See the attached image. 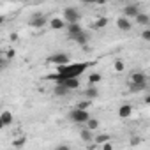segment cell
Segmentation results:
<instances>
[{"instance_id": "cell-17", "label": "cell", "mask_w": 150, "mask_h": 150, "mask_svg": "<svg viewBox=\"0 0 150 150\" xmlns=\"http://www.w3.org/2000/svg\"><path fill=\"white\" fill-rule=\"evenodd\" d=\"M60 85H65L69 90H76V88H80V80L78 78H71V80H67V81H64Z\"/></svg>"}, {"instance_id": "cell-28", "label": "cell", "mask_w": 150, "mask_h": 150, "mask_svg": "<svg viewBox=\"0 0 150 150\" xmlns=\"http://www.w3.org/2000/svg\"><path fill=\"white\" fill-rule=\"evenodd\" d=\"M103 150H113V145H111V141H110V143H104V145H103Z\"/></svg>"}, {"instance_id": "cell-1", "label": "cell", "mask_w": 150, "mask_h": 150, "mask_svg": "<svg viewBox=\"0 0 150 150\" xmlns=\"http://www.w3.org/2000/svg\"><path fill=\"white\" fill-rule=\"evenodd\" d=\"M88 65H90V64L85 62V64H69V65L57 67V72H55V74H50L48 80H53L57 85H60V83H64V81H67V80H71V78H78L83 71L88 69Z\"/></svg>"}, {"instance_id": "cell-31", "label": "cell", "mask_w": 150, "mask_h": 150, "mask_svg": "<svg viewBox=\"0 0 150 150\" xmlns=\"http://www.w3.org/2000/svg\"><path fill=\"white\" fill-rule=\"evenodd\" d=\"M145 103H146V104H150V96H146V97H145Z\"/></svg>"}, {"instance_id": "cell-3", "label": "cell", "mask_w": 150, "mask_h": 150, "mask_svg": "<svg viewBox=\"0 0 150 150\" xmlns=\"http://www.w3.org/2000/svg\"><path fill=\"white\" fill-rule=\"evenodd\" d=\"M80 11L76 9V7H65L64 9V21L67 23V25H74V23H80Z\"/></svg>"}, {"instance_id": "cell-4", "label": "cell", "mask_w": 150, "mask_h": 150, "mask_svg": "<svg viewBox=\"0 0 150 150\" xmlns=\"http://www.w3.org/2000/svg\"><path fill=\"white\" fill-rule=\"evenodd\" d=\"M69 118H71L74 124H87V122L90 120V115H88V111H85V110L74 108V110L69 113Z\"/></svg>"}, {"instance_id": "cell-15", "label": "cell", "mask_w": 150, "mask_h": 150, "mask_svg": "<svg viewBox=\"0 0 150 150\" xmlns=\"http://www.w3.org/2000/svg\"><path fill=\"white\" fill-rule=\"evenodd\" d=\"M71 90L65 87V85H55V88H53V94L57 96V97H64V96H67Z\"/></svg>"}, {"instance_id": "cell-25", "label": "cell", "mask_w": 150, "mask_h": 150, "mask_svg": "<svg viewBox=\"0 0 150 150\" xmlns=\"http://www.w3.org/2000/svg\"><path fill=\"white\" fill-rule=\"evenodd\" d=\"M88 104H90V101H81V103L78 104V110H85V111H87V108H88Z\"/></svg>"}, {"instance_id": "cell-22", "label": "cell", "mask_w": 150, "mask_h": 150, "mask_svg": "<svg viewBox=\"0 0 150 150\" xmlns=\"http://www.w3.org/2000/svg\"><path fill=\"white\" fill-rule=\"evenodd\" d=\"M101 80H103V78H101L99 72H92L90 76H88V83H90V85H96V83H99Z\"/></svg>"}, {"instance_id": "cell-8", "label": "cell", "mask_w": 150, "mask_h": 150, "mask_svg": "<svg viewBox=\"0 0 150 150\" xmlns=\"http://www.w3.org/2000/svg\"><path fill=\"white\" fill-rule=\"evenodd\" d=\"M71 41H74V42H78L80 46H85L88 41H90V32H87V30H83L81 34H78V35H67Z\"/></svg>"}, {"instance_id": "cell-7", "label": "cell", "mask_w": 150, "mask_h": 150, "mask_svg": "<svg viewBox=\"0 0 150 150\" xmlns=\"http://www.w3.org/2000/svg\"><path fill=\"white\" fill-rule=\"evenodd\" d=\"M122 13H124V18H129V20L134 18V20H136V16H138L141 11H139V6H138V4H127Z\"/></svg>"}, {"instance_id": "cell-6", "label": "cell", "mask_w": 150, "mask_h": 150, "mask_svg": "<svg viewBox=\"0 0 150 150\" xmlns=\"http://www.w3.org/2000/svg\"><path fill=\"white\" fill-rule=\"evenodd\" d=\"M48 62L57 67H62V65H69V57L65 53H55V55L48 57Z\"/></svg>"}, {"instance_id": "cell-27", "label": "cell", "mask_w": 150, "mask_h": 150, "mask_svg": "<svg viewBox=\"0 0 150 150\" xmlns=\"http://www.w3.org/2000/svg\"><path fill=\"white\" fill-rule=\"evenodd\" d=\"M141 37H143L145 41H148V42H150V28H146V30H143V32H141Z\"/></svg>"}, {"instance_id": "cell-19", "label": "cell", "mask_w": 150, "mask_h": 150, "mask_svg": "<svg viewBox=\"0 0 150 150\" xmlns=\"http://www.w3.org/2000/svg\"><path fill=\"white\" fill-rule=\"evenodd\" d=\"M110 141H111V136L106 134V132H104V134H99V136L96 138V143H97V145H104V143H110Z\"/></svg>"}, {"instance_id": "cell-24", "label": "cell", "mask_w": 150, "mask_h": 150, "mask_svg": "<svg viewBox=\"0 0 150 150\" xmlns=\"http://www.w3.org/2000/svg\"><path fill=\"white\" fill-rule=\"evenodd\" d=\"M23 145H25V136H21V138L14 139V146H16V148H20V146H23Z\"/></svg>"}, {"instance_id": "cell-23", "label": "cell", "mask_w": 150, "mask_h": 150, "mask_svg": "<svg viewBox=\"0 0 150 150\" xmlns=\"http://www.w3.org/2000/svg\"><path fill=\"white\" fill-rule=\"evenodd\" d=\"M113 69H115L117 72H122V71L125 69V65H124V62H122V60H115V64H113Z\"/></svg>"}, {"instance_id": "cell-26", "label": "cell", "mask_w": 150, "mask_h": 150, "mask_svg": "<svg viewBox=\"0 0 150 150\" xmlns=\"http://www.w3.org/2000/svg\"><path fill=\"white\" fill-rule=\"evenodd\" d=\"M139 143H141V138H139V136H132V138H131V145H132V146H136V145H139Z\"/></svg>"}, {"instance_id": "cell-2", "label": "cell", "mask_w": 150, "mask_h": 150, "mask_svg": "<svg viewBox=\"0 0 150 150\" xmlns=\"http://www.w3.org/2000/svg\"><path fill=\"white\" fill-rule=\"evenodd\" d=\"M129 87L132 92H138V90H143L148 87V78L143 71H132L129 74Z\"/></svg>"}, {"instance_id": "cell-11", "label": "cell", "mask_w": 150, "mask_h": 150, "mask_svg": "<svg viewBox=\"0 0 150 150\" xmlns=\"http://www.w3.org/2000/svg\"><path fill=\"white\" fill-rule=\"evenodd\" d=\"M65 21L64 20H60V18H51L50 20V27L53 28V30H62V28H65Z\"/></svg>"}, {"instance_id": "cell-29", "label": "cell", "mask_w": 150, "mask_h": 150, "mask_svg": "<svg viewBox=\"0 0 150 150\" xmlns=\"http://www.w3.org/2000/svg\"><path fill=\"white\" fill-rule=\"evenodd\" d=\"M55 150H71V146H67V145H58Z\"/></svg>"}, {"instance_id": "cell-9", "label": "cell", "mask_w": 150, "mask_h": 150, "mask_svg": "<svg viewBox=\"0 0 150 150\" xmlns=\"http://www.w3.org/2000/svg\"><path fill=\"white\" fill-rule=\"evenodd\" d=\"M13 122H14V118H13L11 111H2L0 113V127H9Z\"/></svg>"}, {"instance_id": "cell-21", "label": "cell", "mask_w": 150, "mask_h": 150, "mask_svg": "<svg viewBox=\"0 0 150 150\" xmlns=\"http://www.w3.org/2000/svg\"><path fill=\"white\" fill-rule=\"evenodd\" d=\"M99 125H101V124H99V120H97V118H90V120L85 124V127H87V129H90V131L99 129Z\"/></svg>"}, {"instance_id": "cell-14", "label": "cell", "mask_w": 150, "mask_h": 150, "mask_svg": "<svg viewBox=\"0 0 150 150\" xmlns=\"http://www.w3.org/2000/svg\"><path fill=\"white\" fill-rule=\"evenodd\" d=\"M81 32H83V28H81L80 23L67 25V35H78V34H81Z\"/></svg>"}, {"instance_id": "cell-18", "label": "cell", "mask_w": 150, "mask_h": 150, "mask_svg": "<svg viewBox=\"0 0 150 150\" xmlns=\"http://www.w3.org/2000/svg\"><path fill=\"white\" fill-rule=\"evenodd\" d=\"M136 21H138L139 25H150V16L145 14V13H139V14L136 16Z\"/></svg>"}, {"instance_id": "cell-12", "label": "cell", "mask_w": 150, "mask_h": 150, "mask_svg": "<svg viewBox=\"0 0 150 150\" xmlns=\"http://www.w3.org/2000/svg\"><path fill=\"white\" fill-rule=\"evenodd\" d=\"M131 113H132V108H131L129 104H122V106L118 108V117H120V118H129Z\"/></svg>"}, {"instance_id": "cell-13", "label": "cell", "mask_w": 150, "mask_h": 150, "mask_svg": "<svg viewBox=\"0 0 150 150\" xmlns=\"http://www.w3.org/2000/svg\"><path fill=\"white\" fill-rule=\"evenodd\" d=\"M80 136H81V139H83L85 143H92V141H94V134H92V131L87 129V127H83V129L80 131Z\"/></svg>"}, {"instance_id": "cell-30", "label": "cell", "mask_w": 150, "mask_h": 150, "mask_svg": "<svg viewBox=\"0 0 150 150\" xmlns=\"http://www.w3.org/2000/svg\"><path fill=\"white\" fill-rule=\"evenodd\" d=\"M7 67V58H2V69H6Z\"/></svg>"}, {"instance_id": "cell-20", "label": "cell", "mask_w": 150, "mask_h": 150, "mask_svg": "<svg viewBox=\"0 0 150 150\" xmlns=\"http://www.w3.org/2000/svg\"><path fill=\"white\" fill-rule=\"evenodd\" d=\"M106 25H108V18L103 16V18H97V20H96V23L92 25V28H104Z\"/></svg>"}, {"instance_id": "cell-10", "label": "cell", "mask_w": 150, "mask_h": 150, "mask_svg": "<svg viewBox=\"0 0 150 150\" xmlns=\"http://www.w3.org/2000/svg\"><path fill=\"white\" fill-rule=\"evenodd\" d=\"M117 27H118L120 30H124V32H129V30L132 28V23H131V20H129V18L120 16V18L117 20Z\"/></svg>"}, {"instance_id": "cell-5", "label": "cell", "mask_w": 150, "mask_h": 150, "mask_svg": "<svg viewBox=\"0 0 150 150\" xmlns=\"http://www.w3.org/2000/svg\"><path fill=\"white\" fill-rule=\"evenodd\" d=\"M46 23H48V16L46 14H41V13L32 14V18L28 20V25L34 27V28H42Z\"/></svg>"}, {"instance_id": "cell-16", "label": "cell", "mask_w": 150, "mask_h": 150, "mask_svg": "<svg viewBox=\"0 0 150 150\" xmlns=\"http://www.w3.org/2000/svg\"><path fill=\"white\" fill-rule=\"evenodd\" d=\"M85 97L90 101V99H96V97H99V90L94 87V85H90V87H87L85 88Z\"/></svg>"}]
</instances>
